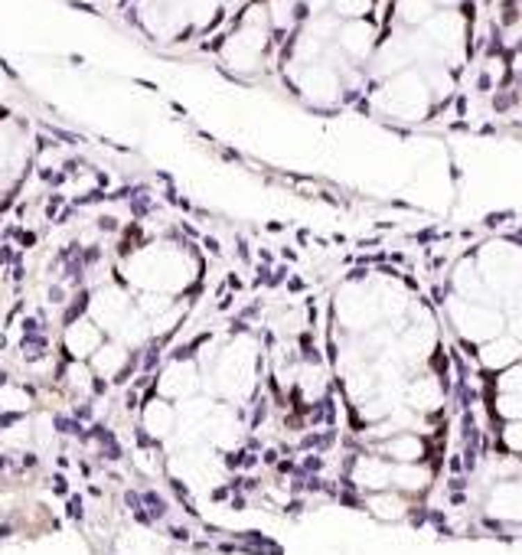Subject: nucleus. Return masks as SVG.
I'll use <instances>...</instances> for the list:
<instances>
[{"mask_svg": "<svg viewBox=\"0 0 522 555\" xmlns=\"http://www.w3.org/2000/svg\"><path fill=\"white\" fill-rule=\"evenodd\" d=\"M477 271L496 304L519 307L522 300V246L509 239H490L477 252Z\"/></svg>", "mask_w": 522, "mask_h": 555, "instance_id": "nucleus-1", "label": "nucleus"}, {"mask_svg": "<svg viewBox=\"0 0 522 555\" xmlns=\"http://www.w3.org/2000/svg\"><path fill=\"white\" fill-rule=\"evenodd\" d=\"M434 108L431 88H427L421 69H405L395 72L382 82V88L375 92V111L382 118L402 121V124H418L425 121Z\"/></svg>", "mask_w": 522, "mask_h": 555, "instance_id": "nucleus-2", "label": "nucleus"}, {"mask_svg": "<svg viewBox=\"0 0 522 555\" xmlns=\"http://www.w3.org/2000/svg\"><path fill=\"white\" fill-rule=\"evenodd\" d=\"M448 321L457 337L467 343H487L493 337L506 333V314L496 304H477V300H460L450 298L448 304Z\"/></svg>", "mask_w": 522, "mask_h": 555, "instance_id": "nucleus-3", "label": "nucleus"}, {"mask_svg": "<svg viewBox=\"0 0 522 555\" xmlns=\"http://www.w3.org/2000/svg\"><path fill=\"white\" fill-rule=\"evenodd\" d=\"M427 49H431V63L454 65L464 59V46H467V20L460 10H434L431 20L421 26ZM427 65V63H425Z\"/></svg>", "mask_w": 522, "mask_h": 555, "instance_id": "nucleus-4", "label": "nucleus"}, {"mask_svg": "<svg viewBox=\"0 0 522 555\" xmlns=\"http://www.w3.org/2000/svg\"><path fill=\"white\" fill-rule=\"evenodd\" d=\"M294 86H297V92L304 98H307L310 105H336L343 95V75L340 69H333L330 63H323V59H317V63H307L300 65L297 79H294Z\"/></svg>", "mask_w": 522, "mask_h": 555, "instance_id": "nucleus-5", "label": "nucleus"}, {"mask_svg": "<svg viewBox=\"0 0 522 555\" xmlns=\"http://www.w3.org/2000/svg\"><path fill=\"white\" fill-rule=\"evenodd\" d=\"M336 49L350 63H369L379 49V33L369 20H343L336 30Z\"/></svg>", "mask_w": 522, "mask_h": 555, "instance_id": "nucleus-6", "label": "nucleus"}, {"mask_svg": "<svg viewBox=\"0 0 522 555\" xmlns=\"http://www.w3.org/2000/svg\"><path fill=\"white\" fill-rule=\"evenodd\" d=\"M398 343H402V356H405L408 363L425 366L427 356L434 353V343H437V330H434L431 314L418 307L415 321L405 323V330H402V340H398Z\"/></svg>", "mask_w": 522, "mask_h": 555, "instance_id": "nucleus-7", "label": "nucleus"}, {"mask_svg": "<svg viewBox=\"0 0 522 555\" xmlns=\"http://www.w3.org/2000/svg\"><path fill=\"white\" fill-rule=\"evenodd\" d=\"M340 317L356 330H375V323L382 317L379 310V298L369 294L363 284H350L346 294L340 298Z\"/></svg>", "mask_w": 522, "mask_h": 555, "instance_id": "nucleus-8", "label": "nucleus"}, {"mask_svg": "<svg viewBox=\"0 0 522 555\" xmlns=\"http://www.w3.org/2000/svg\"><path fill=\"white\" fill-rule=\"evenodd\" d=\"M477 363L483 366V369L503 373V369H509V366L522 363V343L516 340L512 333H500V337H493V340L480 343Z\"/></svg>", "mask_w": 522, "mask_h": 555, "instance_id": "nucleus-9", "label": "nucleus"}, {"mask_svg": "<svg viewBox=\"0 0 522 555\" xmlns=\"http://www.w3.org/2000/svg\"><path fill=\"white\" fill-rule=\"evenodd\" d=\"M444 399H448V392H444V385L437 383V376H418L405 389L408 408L425 418H431V412H441V408H444Z\"/></svg>", "mask_w": 522, "mask_h": 555, "instance_id": "nucleus-10", "label": "nucleus"}, {"mask_svg": "<svg viewBox=\"0 0 522 555\" xmlns=\"http://www.w3.org/2000/svg\"><path fill=\"white\" fill-rule=\"evenodd\" d=\"M487 513L509 520V523H522V481H503L493 487L490 500H487Z\"/></svg>", "mask_w": 522, "mask_h": 555, "instance_id": "nucleus-11", "label": "nucleus"}, {"mask_svg": "<svg viewBox=\"0 0 522 555\" xmlns=\"http://www.w3.org/2000/svg\"><path fill=\"white\" fill-rule=\"evenodd\" d=\"M454 298L477 300V304H496L493 294L487 291V284H483V278H480L473 258H467V262H460V265L454 268Z\"/></svg>", "mask_w": 522, "mask_h": 555, "instance_id": "nucleus-12", "label": "nucleus"}, {"mask_svg": "<svg viewBox=\"0 0 522 555\" xmlns=\"http://www.w3.org/2000/svg\"><path fill=\"white\" fill-rule=\"evenodd\" d=\"M352 483L363 490H389L392 487V464L379 458H363L352 467Z\"/></svg>", "mask_w": 522, "mask_h": 555, "instance_id": "nucleus-13", "label": "nucleus"}, {"mask_svg": "<svg viewBox=\"0 0 522 555\" xmlns=\"http://www.w3.org/2000/svg\"><path fill=\"white\" fill-rule=\"evenodd\" d=\"M382 454L395 460V464H411V460H425L427 454V441L415 431H395L392 438L385 441Z\"/></svg>", "mask_w": 522, "mask_h": 555, "instance_id": "nucleus-14", "label": "nucleus"}, {"mask_svg": "<svg viewBox=\"0 0 522 555\" xmlns=\"http://www.w3.org/2000/svg\"><path fill=\"white\" fill-rule=\"evenodd\" d=\"M431 467L425 460H411V464H395L392 467V487H398L402 493H421L431 483Z\"/></svg>", "mask_w": 522, "mask_h": 555, "instance_id": "nucleus-15", "label": "nucleus"}, {"mask_svg": "<svg viewBox=\"0 0 522 555\" xmlns=\"http://www.w3.org/2000/svg\"><path fill=\"white\" fill-rule=\"evenodd\" d=\"M434 0H395V20L402 23L405 30H421L427 20H431V13H434Z\"/></svg>", "mask_w": 522, "mask_h": 555, "instance_id": "nucleus-16", "label": "nucleus"}, {"mask_svg": "<svg viewBox=\"0 0 522 555\" xmlns=\"http://www.w3.org/2000/svg\"><path fill=\"white\" fill-rule=\"evenodd\" d=\"M369 510H373L379 520H405L408 500L395 490H375L373 497H369Z\"/></svg>", "mask_w": 522, "mask_h": 555, "instance_id": "nucleus-17", "label": "nucleus"}, {"mask_svg": "<svg viewBox=\"0 0 522 555\" xmlns=\"http://www.w3.org/2000/svg\"><path fill=\"white\" fill-rule=\"evenodd\" d=\"M219 0H183L180 3V13L186 23H196V26H209L219 13Z\"/></svg>", "mask_w": 522, "mask_h": 555, "instance_id": "nucleus-18", "label": "nucleus"}, {"mask_svg": "<svg viewBox=\"0 0 522 555\" xmlns=\"http://www.w3.org/2000/svg\"><path fill=\"white\" fill-rule=\"evenodd\" d=\"M330 7L340 20H366V13L375 7V0H330Z\"/></svg>", "mask_w": 522, "mask_h": 555, "instance_id": "nucleus-19", "label": "nucleus"}, {"mask_svg": "<svg viewBox=\"0 0 522 555\" xmlns=\"http://www.w3.org/2000/svg\"><path fill=\"white\" fill-rule=\"evenodd\" d=\"M493 408L503 421H522V392H496Z\"/></svg>", "mask_w": 522, "mask_h": 555, "instance_id": "nucleus-20", "label": "nucleus"}, {"mask_svg": "<svg viewBox=\"0 0 522 555\" xmlns=\"http://www.w3.org/2000/svg\"><path fill=\"white\" fill-rule=\"evenodd\" d=\"M88 438H95L98 444H101V454H105L108 460H121V454H124V451H121V444H117V438H115V435H111V431H108V428L95 425V428H92V431H88Z\"/></svg>", "mask_w": 522, "mask_h": 555, "instance_id": "nucleus-21", "label": "nucleus"}, {"mask_svg": "<svg viewBox=\"0 0 522 555\" xmlns=\"http://www.w3.org/2000/svg\"><path fill=\"white\" fill-rule=\"evenodd\" d=\"M20 350H23V360H43L46 350H49V337L46 333H30V337H23Z\"/></svg>", "mask_w": 522, "mask_h": 555, "instance_id": "nucleus-22", "label": "nucleus"}, {"mask_svg": "<svg viewBox=\"0 0 522 555\" xmlns=\"http://www.w3.org/2000/svg\"><path fill=\"white\" fill-rule=\"evenodd\" d=\"M496 392H522V363L496 373Z\"/></svg>", "mask_w": 522, "mask_h": 555, "instance_id": "nucleus-23", "label": "nucleus"}, {"mask_svg": "<svg viewBox=\"0 0 522 555\" xmlns=\"http://www.w3.org/2000/svg\"><path fill=\"white\" fill-rule=\"evenodd\" d=\"M500 441L509 454H522V421H506L500 431Z\"/></svg>", "mask_w": 522, "mask_h": 555, "instance_id": "nucleus-24", "label": "nucleus"}, {"mask_svg": "<svg viewBox=\"0 0 522 555\" xmlns=\"http://www.w3.org/2000/svg\"><path fill=\"white\" fill-rule=\"evenodd\" d=\"M140 500H144V510L150 513V520H154V523H157V520H163V516L170 513L167 500H163L157 490H144V493H140Z\"/></svg>", "mask_w": 522, "mask_h": 555, "instance_id": "nucleus-25", "label": "nucleus"}, {"mask_svg": "<svg viewBox=\"0 0 522 555\" xmlns=\"http://www.w3.org/2000/svg\"><path fill=\"white\" fill-rule=\"evenodd\" d=\"M53 425H56V431H59V435H72V438H79V441H88V431L82 428V421H75V418L53 415Z\"/></svg>", "mask_w": 522, "mask_h": 555, "instance_id": "nucleus-26", "label": "nucleus"}, {"mask_svg": "<svg viewBox=\"0 0 522 555\" xmlns=\"http://www.w3.org/2000/svg\"><path fill=\"white\" fill-rule=\"evenodd\" d=\"M124 503H128V510L134 513V520H138L140 526H154V520H150V513L144 510V500H140V493L124 490Z\"/></svg>", "mask_w": 522, "mask_h": 555, "instance_id": "nucleus-27", "label": "nucleus"}, {"mask_svg": "<svg viewBox=\"0 0 522 555\" xmlns=\"http://www.w3.org/2000/svg\"><path fill=\"white\" fill-rule=\"evenodd\" d=\"M85 304H88V294H85V291H82V294H79V298L72 300V307L65 310L63 323H75V321H79V317H82V314H85Z\"/></svg>", "mask_w": 522, "mask_h": 555, "instance_id": "nucleus-28", "label": "nucleus"}, {"mask_svg": "<svg viewBox=\"0 0 522 555\" xmlns=\"http://www.w3.org/2000/svg\"><path fill=\"white\" fill-rule=\"evenodd\" d=\"M506 333H512L522 343V310H512L509 317H506Z\"/></svg>", "mask_w": 522, "mask_h": 555, "instance_id": "nucleus-29", "label": "nucleus"}, {"mask_svg": "<svg viewBox=\"0 0 522 555\" xmlns=\"http://www.w3.org/2000/svg\"><path fill=\"white\" fill-rule=\"evenodd\" d=\"M160 363V346L157 343H154V346H150L147 350V356H144V360H140V366H144V373H150V369H154V366Z\"/></svg>", "mask_w": 522, "mask_h": 555, "instance_id": "nucleus-30", "label": "nucleus"}, {"mask_svg": "<svg viewBox=\"0 0 522 555\" xmlns=\"http://www.w3.org/2000/svg\"><path fill=\"white\" fill-rule=\"evenodd\" d=\"M82 516H85L82 497H69V520H82Z\"/></svg>", "mask_w": 522, "mask_h": 555, "instance_id": "nucleus-31", "label": "nucleus"}, {"mask_svg": "<svg viewBox=\"0 0 522 555\" xmlns=\"http://www.w3.org/2000/svg\"><path fill=\"white\" fill-rule=\"evenodd\" d=\"M20 418H23V412H7V415H0V431H3V428H10V425H17Z\"/></svg>", "mask_w": 522, "mask_h": 555, "instance_id": "nucleus-32", "label": "nucleus"}, {"mask_svg": "<svg viewBox=\"0 0 522 555\" xmlns=\"http://www.w3.org/2000/svg\"><path fill=\"white\" fill-rule=\"evenodd\" d=\"M72 418H75V421H88V418H92V405H75Z\"/></svg>", "mask_w": 522, "mask_h": 555, "instance_id": "nucleus-33", "label": "nucleus"}, {"mask_svg": "<svg viewBox=\"0 0 522 555\" xmlns=\"http://www.w3.org/2000/svg\"><path fill=\"white\" fill-rule=\"evenodd\" d=\"M65 300V288L63 284H53V288H49V304H63Z\"/></svg>", "mask_w": 522, "mask_h": 555, "instance_id": "nucleus-34", "label": "nucleus"}, {"mask_svg": "<svg viewBox=\"0 0 522 555\" xmlns=\"http://www.w3.org/2000/svg\"><path fill=\"white\" fill-rule=\"evenodd\" d=\"M460 3H464V0H434L437 10H460Z\"/></svg>", "mask_w": 522, "mask_h": 555, "instance_id": "nucleus-35", "label": "nucleus"}, {"mask_svg": "<svg viewBox=\"0 0 522 555\" xmlns=\"http://www.w3.org/2000/svg\"><path fill=\"white\" fill-rule=\"evenodd\" d=\"M98 229H101V232H115L117 223L111 219V216H101V219H98Z\"/></svg>", "mask_w": 522, "mask_h": 555, "instance_id": "nucleus-36", "label": "nucleus"}, {"mask_svg": "<svg viewBox=\"0 0 522 555\" xmlns=\"http://www.w3.org/2000/svg\"><path fill=\"white\" fill-rule=\"evenodd\" d=\"M7 262H17V255H13V248L3 246V248H0V268L7 265Z\"/></svg>", "mask_w": 522, "mask_h": 555, "instance_id": "nucleus-37", "label": "nucleus"}, {"mask_svg": "<svg viewBox=\"0 0 522 555\" xmlns=\"http://www.w3.org/2000/svg\"><path fill=\"white\" fill-rule=\"evenodd\" d=\"M53 490H56V493H69V487H65V477H63V474H56V477H53Z\"/></svg>", "mask_w": 522, "mask_h": 555, "instance_id": "nucleus-38", "label": "nucleus"}, {"mask_svg": "<svg viewBox=\"0 0 522 555\" xmlns=\"http://www.w3.org/2000/svg\"><path fill=\"white\" fill-rule=\"evenodd\" d=\"M170 536L177 539V542H186V539H190V533H186V529H170Z\"/></svg>", "mask_w": 522, "mask_h": 555, "instance_id": "nucleus-39", "label": "nucleus"}, {"mask_svg": "<svg viewBox=\"0 0 522 555\" xmlns=\"http://www.w3.org/2000/svg\"><path fill=\"white\" fill-rule=\"evenodd\" d=\"M23 467H36V454H23Z\"/></svg>", "mask_w": 522, "mask_h": 555, "instance_id": "nucleus-40", "label": "nucleus"}, {"mask_svg": "<svg viewBox=\"0 0 522 555\" xmlns=\"http://www.w3.org/2000/svg\"><path fill=\"white\" fill-rule=\"evenodd\" d=\"M3 385H7V373H3V369H0V389H3Z\"/></svg>", "mask_w": 522, "mask_h": 555, "instance_id": "nucleus-41", "label": "nucleus"}, {"mask_svg": "<svg viewBox=\"0 0 522 555\" xmlns=\"http://www.w3.org/2000/svg\"><path fill=\"white\" fill-rule=\"evenodd\" d=\"M3 467H7V458H3V454H0V470H3Z\"/></svg>", "mask_w": 522, "mask_h": 555, "instance_id": "nucleus-42", "label": "nucleus"}, {"mask_svg": "<svg viewBox=\"0 0 522 555\" xmlns=\"http://www.w3.org/2000/svg\"><path fill=\"white\" fill-rule=\"evenodd\" d=\"M3 346H7V340H3V333H0V350H3Z\"/></svg>", "mask_w": 522, "mask_h": 555, "instance_id": "nucleus-43", "label": "nucleus"}, {"mask_svg": "<svg viewBox=\"0 0 522 555\" xmlns=\"http://www.w3.org/2000/svg\"><path fill=\"white\" fill-rule=\"evenodd\" d=\"M160 3H173V0H160Z\"/></svg>", "mask_w": 522, "mask_h": 555, "instance_id": "nucleus-44", "label": "nucleus"}]
</instances>
